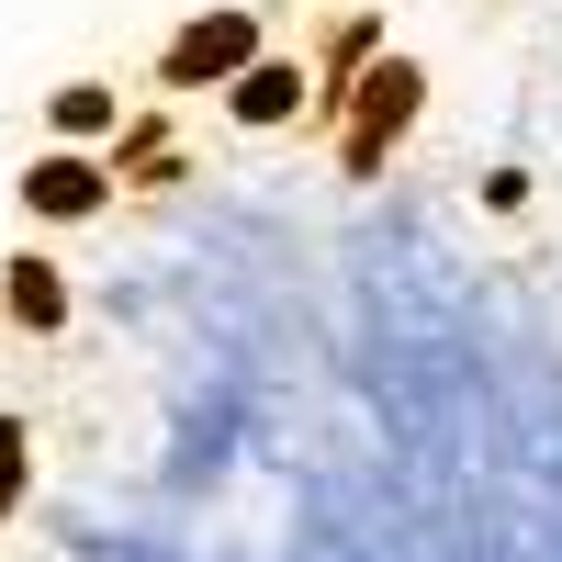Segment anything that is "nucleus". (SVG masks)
I'll return each mask as SVG.
<instances>
[{
    "mask_svg": "<svg viewBox=\"0 0 562 562\" xmlns=\"http://www.w3.org/2000/svg\"><path fill=\"white\" fill-rule=\"evenodd\" d=\"M293 90H304V79H281V68H270V79H248V90H237V113H248V124H270Z\"/></svg>",
    "mask_w": 562,
    "mask_h": 562,
    "instance_id": "3",
    "label": "nucleus"
},
{
    "mask_svg": "<svg viewBox=\"0 0 562 562\" xmlns=\"http://www.w3.org/2000/svg\"><path fill=\"white\" fill-rule=\"evenodd\" d=\"M34 203H45V214H79V203H90V169H45Z\"/></svg>",
    "mask_w": 562,
    "mask_h": 562,
    "instance_id": "2",
    "label": "nucleus"
},
{
    "mask_svg": "<svg viewBox=\"0 0 562 562\" xmlns=\"http://www.w3.org/2000/svg\"><path fill=\"white\" fill-rule=\"evenodd\" d=\"M248 45H259V34H248L237 12L203 23V34H180V79H214V57H248Z\"/></svg>",
    "mask_w": 562,
    "mask_h": 562,
    "instance_id": "1",
    "label": "nucleus"
}]
</instances>
